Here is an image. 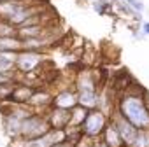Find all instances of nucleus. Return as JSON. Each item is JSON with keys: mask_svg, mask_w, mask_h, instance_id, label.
<instances>
[{"mask_svg": "<svg viewBox=\"0 0 149 147\" xmlns=\"http://www.w3.org/2000/svg\"><path fill=\"white\" fill-rule=\"evenodd\" d=\"M119 114L137 130H149V110L142 95H125L119 103Z\"/></svg>", "mask_w": 149, "mask_h": 147, "instance_id": "f257e3e1", "label": "nucleus"}, {"mask_svg": "<svg viewBox=\"0 0 149 147\" xmlns=\"http://www.w3.org/2000/svg\"><path fill=\"white\" fill-rule=\"evenodd\" d=\"M49 130H51V124H49L47 117L39 116V114H30L28 117H25V119L21 121L19 137H21L23 140H32V138L44 137Z\"/></svg>", "mask_w": 149, "mask_h": 147, "instance_id": "f03ea898", "label": "nucleus"}, {"mask_svg": "<svg viewBox=\"0 0 149 147\" xmlns=\"http://www.w3.org/2000/svg\"><path fill=\"white\" fill-rule=\"evenodd\" d=\"M40 61H42V54L40 51H19L16 60H14V68L19 76L23 74H30V72H35L39 67H40Z\"/></svg>", "mask_w": 149, "mask_h": 147, "instance_id": "7ed1b4c3", "label": "nucleus"}, {"mask_svg": "<svg viewBox=\"0 0 149 147\" xmlns=\"http://www.w3.org/2000/svg\"><path fill=\"white\" fill-rule=\"evenodd\" d=\"M105 124H107V119H105L104 112L97 110V109H91V110H88L81 126H83V133L88 138H93V137H98L104 131Z\"/></svg>", "mask_w": 149, "mask_h": 147, "instance_id": "20e7f679", "label": "nucleus"}, {"mask_svg": "<svg viewBox=\"0 0 149 147\" xmlns=\"http://www.w3.org/2000/svg\"><path fill=\"white\" fill-rule=\"evenodd\" d=\"M114 126L118 128V131H119V137H121V140H123V144H125V147H130L132 144H133V140L137 138V133H139V130L132 124V123H128L123 116H119L116 121H114Z\"/></svg>", "mask_w": 149, "mask_h": 147, "instance_id": "39448f33", "label": "nucleus"}, {"mask_svg": "<svg viewBox=\"0 0 149 147\" xmlns=\"http://www.w3.org/2000/svg\"><path fill=\"white\" fill-rule=\"evenodd\" d=\"M2 128H4L6 135H7L11 140L21 138V137H19V131H21V119H19L18 116H14L11 110L4 116V119H2Z\"/></svg>", "mask_w": 149, "mask_h": 147, "instance_id": "423d86ee", "label": "nucleus"}, {"mask_svg": "<svg viewBox=\"0 0 149 147\" xmlns=\"http://www.w3.org/2000/svg\"><path fill=\"white\" fill-rule=\"evenodd\" d=\"M35 88L28 86V84H13V91H11V96H9V102L16 103V105H23V103H28L32 93H33Z\"/></svg>", "mask_w": 149, "mask_h": 147, "instance_id": "0eeeda50", "label": "nucleus"}, {"mask_svg": "<svg viewBox=\"0 0 149 147\" xmlns=\"http://www.w3.org/2000/svg\"><path fill=\"white\" fill-rule=\"evenodd\" d=\"M47 121H49L51 128L65 130V128L68 126V121H70V110H68V109H58V107H53V109L49 110Z\"/></svg>", "mask_w": 149, "mask_h": 147, "instance_id": "6e6552de", "label": "nucleus"}, {"mask_svg": "<svg viewBox=\"0 0 149 147\" xmlns=\"http://www.w3.org/2000/svg\"><path fill=\"white\" fill-rule=\"evenodd\" d=\"M76 105H77V95H74L72 91H61L51 100V107H58V109H68L70 110Z\"/></svg>", "mask_w": 149, "mask_h": 147, "instance_id": "1a4fd4ad", "label": "nucleus"}, {"mask_svg": "<svg viewBox=\"0 0 149 147\" xmlns=\"http://www.w3.org/2000/svg\"><path fill=\"white\" fill-rule=\"evenodd\" d=\"M77 105L91 110V109H97L98 105V95H97V89H83V91H77Z\"/></svg>", "mask_w": 149, "mask_h": 147, "instance_id": "9d476101", "label": "nucleus"}, {"mask_svg": "<svg viewBox=\"0 0 149 147\" xmlns=\"http://www.w3.org/2000/svg\"><path fill=\"white\" fill-rule=\"evenodd\" d=\"M102 140L109 147H125V144H123V140L119 137V131L114 126V123L112 124H105V128H104V138Z\"/></svg>", "mask_w": 149, "mask_h": 147, "instance_id": "9b49d317", "label": "nucleus"}, {"mask_svg": "<svg viewBox=\"0 0 149 147\" xmlns=\"http://www.w3.org/2000/svg\"><path fill=\"white\" fill-rule=\"evenodd\" d=\"M0 51H23V40L18 35H0Z\"/></svg>", "mask_w": 149, "mask_h": 147, "instance_id": "f8f14e48", "label": "nucleus"}, {"mask_svg": "<svg viewBox=\"0 0 149 147\" xmlns=\"http://www.w3.org/2000/svg\"><path fill=\"white\" fill-rule=\"evenodd\" d=\"M51 100L53 96L44 91V89H33L30 100H28V105H33V107H46V105H51Z\"/></svg>", "mask_w": 149, "mask_h": 147, "instance_id": "ddd939ff", "label": "nucleus"}, {"mask_svg": "<svg viewBox=\"0 0 149 147\" xmlns=\"http://www.w3.org/2000/svg\"><path fill=\"white\" fill-rule=\"evenodd\" d=\"M88 114V109L81 107V105H76L74 109H70V121H68V126H81L84 117Z\"/></svg>", "mask_w": 149, "mask_h": 147, "instance_id": "4468645a", "label": "nucleus"}, {"mask_svg": "<svg viewBox=\"0 0 149 147\" xmlns=\"http://www.w3.org/2000/svg\"><path fill=\"white\" fill-rule=\"evenodd\" d=\"M130 147H149V131L147 130H139L137 138Z\"/></svg>", "mask_w": 149, "mask_h": 147, "instance_id": "2eb2a0df", "label": "nucleus"}, {"mask_svg": "<svg viewBox=\"0 0 149 147\" xmlns=\"http://www.w3.org/2000/svg\"><path fill=\"white\" fill-rule=\"evenodd\" d=\"M13 84H14V83L0 84V103L9 100V96H11V91H13Z\"/></svg>", "mask_w": 149, "mask_h": 147, "instance_id": "dca6fc26", "label": "nucleus"}, {"mask_svg": "<svg viewBox=\"0 0 149 147\" xmlns=\"http://www.w3.org/2000/svg\"><path fill=\"white\" fill-rule=\"evenodd\" d=\"M128 4H130L137 12H142V11H144V4H142V2H139V0H128Z\"/></svg>", "mask_w": 149, "mask_h": 147, "instance_id": "f3484780", "label": "nucleus"}, {"mask_svg": "<svg viewBox=\"0 0 149 147\" xmlns=\"http://www.w3.org/2000/svg\"><path fill=\"white\" fill-rule=\"evenodd\" d=\"M7 83H14V77H11V76H7V74L0 72V84H7Z\"/></svg>", "mask_w": 149, "mask_h": 147, "instance_id": "a211bd4d", "label": "nucleus"}, {"mask_svg": "<svg viewBox=\"0 0 149 147\" xmlns=\"http://www.w3.org/2000/svg\"><path fill=\"white\" fill-rule=\"evenodd\" d=\"M51 147H76V144H72L70 140H63V142L54 144V145H51Z\"/></svg>", "mask_w": 149, "mask_h": 147, "instance_id": "6ab92c4d", "label": "nucleus"}, {"mask_svg": "<svg viewBox=\"0 0 149 147\" xmlns=\"http://www.w3.org/2000/svg\"><path fill=\"white\" fill-rule=\"evenodd\" d=\"M91 147H109V145H107V144H105L104 140H100V142H95V144H93Z\"/></svg>", "mask_w": 149, "mask_h": 147, "instance_id": "aec40b11", "label": "nucleus"}, {"mask_svg": "<svg viewBox=\"0 0 149 147\" xmlns=\"http://www.w3.org/2000/svg\"><path fill=\"white\" fill-rule=\"evenodd\" d=\"M144 32L149 35V23H146V25H144Z\"/></svg>", "mask_w": 149, "mask_h": 147, "instance_id": "412c9836", "label": "nucleus"}]
</instances>
